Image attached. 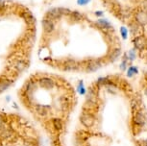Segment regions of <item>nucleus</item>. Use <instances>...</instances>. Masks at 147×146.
<instances>
[{
  "instance_id": "obj_27",
  "label": "nucleus",
  "mask_w": 147,
  "mask_h": 146,
  "mask_svg": "<svg viewBox=\"0 0 147 146\" xmlns=\"http://www.w3.org/2000/svg\"><path fill=\"white\" fill-rule=\"evenodd\" d=\"M103 15V13H102L101 11H98V12H96V13H95V15L100 16V15Z\"/></svg>"
},
{
  "instance_id": "obj_29",
  "label": "nucleus",
  "mask_w": 147,
  "mask_h": 146,
  "mask_svg": "<svg viewBox=\"0 0 147 146\" xmlns=\"http://www.w3.org/2000/svg\"><path fill=\"white\" fill-rule=\"evenodd\" d=\"M145 92V95H146V96H147V89H145V92Z\"/></svg>"
},
{
  "instance_id": "obj_17",
  "label": "nucleus",
  "mask_w": 147,
  "mask_h": 146,
  "mask_svg": "<svg viewBox=\"0 0 147 146\" xmlns=\"http://www.w3.org/2000/svg\"><path fill=\"white\" fill-rule=\"evenodd\" d=\"M134 122L137 124V125H143L144 122H145V117H144V115L138 112L134 117Z\"/></svg>"
},
{
  "instance_id": "obj_20",
  "label": "nucleus",
  "mask_w": 147,
  "mask_h": 146,
  "mask_svg": "<svg viewBox=\"0 0 147 146\" xmlns=\"http://www.w3.org/2000/svg\"><path fill=\"white\" fill-rule=\"evenodd\" d=\"M6 120H5L4 116L2 114H0V131H2L3 129L6 127Z\"/></svg>"
},
{
  "instance_id": "obj_5",
  "label": "nucleus",
  "mask_w": 147,
  "mask_h": 146,
  "mask_svg": "<svg viewBox=\"0 0 147 146\" xmlns=\"http://www.w3.org/2000/svg\"><path fill=\"white\" fill-rule=\"evenodd\" d=\"M79 64L76 62L75 60H71L68 59L63 62V64L62 65V67L63 70L65 71H75L79 68Z\"/></svg>"
},
{
  "instance_id": "obj_22",
  "label": "nucleus",
  "mask_w": 147,
  "mask_h": 146,
  "mask_svg": "<svg viewBox=\"0 0 147 146\" xmlns=\"http://www.w3.org/2000/svg\"><path fill=\"white\" fill-rule=\"evenodd\" d=\"M136 73H138V69L136 67H131L128 69V76L129 77H131V76H133L134 74H136Z\"/></svg>"
},
{
  "instance_id": "obj_24",
  "label": "nucleus",
  "mask_w": 147,
  "mask_h": 146,
  "mask_svg": "<svg viewBox=\"0 0 147 146\" xmlns=\"http://www.w3.org/2000/svg\"><path fill=\"white\" fill-rule=\"evenodd\" d=\"M88 1H90V0H78L79 4H81V5H85V4H87Z\"/></svg>"
},
{
  "instance_id": "obj_19",
  "label": "nucleus",
  "mask_w": 147,
  "mask_h": 146,
  "mask_svg": "<svg viewBox=\"0 0 147 146\" xmlns=\"http://www.w3.org/2000/svg\"><path fill=\"white\" fill-rule=\"evenodd\" d=\"M97 24H98L99 26L101 27V28H104V29H111L112 28V24H111L109 21L107 20V19H98V21H97Z\"/></svg>"
},
{
  "instance_id": "obj_28",
  "label": "nucleus",
  "mask_w": 147,
  "mask_h": 146,
  "mask_svg": "<svg viewBox=\"0 0 147 146\" xmlns=\"http://www.w3.org/2000/svg\"><path fill=\"white\" fill-rule=\"evenodd\" d=\"M143 4H144V7H145L146 9H147V0H144V1H143Z\"/></svg>"
},
{
  "instance_id": "obj_16",
  "label": "nucleus",
  "mask_w": 147,
  "mask_h": 146,
  "mask_svg": "<svg viewBox=\"0 0 147 146\" xmlns=\"http://www.w3.org/2000/svg\"><path fill=\"white\" fill-rule=\"evenodd\" d=\"M120 54H121V49L120 48H115L113 49L112 52L110 53L109 55V60L111 62H115L120 57Z\"/></svg>"
},
{
  "instance_id": "obj_26",
  "label": "nucleus",
  "mask_w": 147,
  "mask_h": 146,
  "mask_svg": "<svg viewBox=\"0 0 147 146\" xmlns=\"http://www.w3.org/2000/svg\"><path fill=\"white\" fill-rule=\"evenodd\" d=\"M4 5H5L4 0H0V9H2L4 7Z\"/></svg>"
},
{
  "instance_id": "obj_10",
  "label": "nucleus",
  "mask_w": 147,
  "mask_h": 146,
  "mask_svg": "<svg viewBox=\"0 0 147 146\" xmlns=\"http://www.w3.org/2000/svg\"><path fill=\"white\" fill-rule=\"evenodd\" d=\"M27 67V64L24 60H21V59H18V60H15L13 62V67L16 72H22L24 69L26 68Z\"/></svg>"
},
{
  "instance_id": "obj_9",
  "label": "nucleus",
  "mask_w": 147,
  "mask_h": 146,
  "mask_svg": "<svg viewBox=\"0 0 147 146\" xmlns=\"http://www.w3.org/2000/svg\"><path fill=\"white\" fill-rule=\"evenodd\" d=\"M41 26H42L43 31L47 33V34H51L55 29V23L54 21L50 20V19H47L44 17L41 21Z\"/></svg>"
},
{
  "instance_id": "obj_21",
  "label": "nucleus",
  "mask_w": 147,
  "mask_h": 146,
  "mask_svg": "<svg viewBox=\"0 0 147 146\" xmlns=\"http://www.w3.org/2000/svg\"><path fill=\"white\" fill-rule=\"evenodd\" d=\"M120 33H121L122 38H123L124 40H126L127 37H128V31H127V29L124 26H122L120 28Z\"/></svg>"
},
{
  "instance_id": "obj_7",
  "label": "nucleus",
  "mask_w": 147,
  "mask_h": 146,
  "mask_svg": "<svg viewBox=\"0 0 147 146\" xmlns=\"http://www.w3.org/2000/svg\"><path fill=\"white\" fill-rule=\"evenodd\" d=\"M136 22L141 26L147 25V11H138L135 15Z\"/></svg>"
},
{
  "instance_id": "obj_23",
  "label": "nucleus",
  "mask_w": 147,
  "mask_h": 146,
  "mask_svg": "<svg viewBox=\"0 0 147 146\" xmlns=\"http://www.w3.org/2000/svg\"><path fill=\"white\" fill-rule=\"evenodd\" d=\"M130 26H131V32H132V34H137V32H138V27L137 24H134V23H131L130 24Z\"/></svg>"
},
{
  "instance_id": "obj_2",
  "label": "nucleus",
  "mask_w": 147,
  "mask_h": 146,
  "mask_svg": "<svg viewBox=\"0 0 147 146\" xmlns=\"http://www.w3.org/2000/svg\"><path fill=\"white\" fill-rule=\"evenodd\" d=\"M38 85L40 86L41 89H53L56 87V82L53 78L51 77H41L38 80Z\"/></svg>"
},
{
  "instance_id": "obj_25",
  "label": "nucleus",
  "mask_w": 147,
  "mask_h": 146,
  "mask_svg": "<svg viewBox=\"0 0 147 146\" xmlns=\"http://www.w3.org/2000/svg\"><path fill=\"white\" fill-rule=\"evenodd\" d=\"M130 56H131V59L132 60H134L135 59V58H136V54L134 53V51H130Z\"/></svg>"
},
{
  "instance_id": "obj_13",
  "label": "nucleus",
  "mask_w": 147,
  "mask_h": 146,
  "mask_svg": "<svg viewBox=\"0 0 147 146\" xmlns=\"http://www.w3.org/2000/svg\"><path fill=\"white\" fill-rule=\"evenodd\" d=\"M13 135H15V132L12 128L8 127V126H6L2 131H0V137L3 139H9L13 137Z\"/></svg>"
},
{
  "instance_id": "obj_18",
  "label": "nucleus",
  "mask_w": 147,
  "mask_h": 146,
  "mask_svg": "<svg viewBox=\"0 0 147 146\" xmlns=\"http://www.w3.org/2000/svg\"><path fill=\"white\" fill-rule=\"evenodd\" d=\"M69 16L73 21H80L83 19V15L81 13H79L78 11H73V12H70L69 13Z\"/></svg>"
},
{
  "instance_id": "obj_15",
  "label": "nucleus",
  "mask_w": 147,
  "mask_h": 146,
  "mask_svg": "<svg viewBox=\"0 0 147 146\" xmlns=\"http://www.w3.org/2000/svg\"><path fill=\"white\" fill-rule=\"evenodd\" d=\"M51 122H52V126H53V128H54L56 131H61V130H63V120L61 119V118H58V117L52 118Z\"/></svg>"
},
{
  "instance_id": "obj_1",
  "label": "nucleus",
  "mask_w": 147,
  "mask_h": 146,
  "mask_svg": "<svg viewBox=\"0 0 147 146\" xmlns=\"http://www.w3.org/2000/svg\"><path fill=\"white\" fill-rule=\"evenodd\" d=\"M80 121L85 127L91 128L95 123V116L90 112H83L80 115Z\"/></svg>"
},
{
  "instance_id": "obj_12",
  "label": "nucleus",
  "mask_w": 147,
  "mask_h": 146,
  "mask_svg": "<svg viewBox=\"0 0 147 146\" xmlns=\"http://www.w3.org/2000/svg\"><path fill=\"white\" fill-rule=\"evenodd\" d=\"M35 112L38 116L40 117H45L49 112L48 107L44 105H36L35 106Z\"/></svg>"
},
{
  "instance_id": "obj_8",
  "label": "nucleus",
  "mask_w": 147,
  "mask_h": 146,
  "mask_svg": "<svg viewBox=\"0 0 147 146\" xmlns=\"http://www.w3.org/2000/svg\"><path fill=\"white\" fill-rule=\"evenodd\" d=\"M87 105L92 107V106H95L96 103H97V94H96V92L93 89V87H90L88 92V95H87Z\"/></svg>"
},
{
  "instance_id": "obj_11",
  "label": "nucleus",
  "mask_w": 147,
  "mask_h": 146,
  "mask_svg": "<svg viewBox=\"0 0 147 146\" xmlns=\"http://www.w3.org/2000/svg\"><path fill=\"white\" fill-rule=\"evenodd\" d=\"M21 16H22V18L25 20V22L27 24H29V25H33V24L36 22L35 16L33 15V13L31 12H29V11H24V12H22Z\"/></svg>"
},
{
  "instance_id": "obj_6",
  "label": "nucleus",
  "mask_w": 147,
  "mask_h": 146,
  "mask_svg": "<svg viewBox=\"0 0 147 146\" xmlns=\"http://www.w3.org/2000/svg\"><path fill=\"white\" fill-rule=\"evenodd\" d=\"M133 43H134L135 47L138 50H143L147 46V38L144 36H138V37H136L134 38Z\"/></svg>"
},
{
  "instance_id": "obj_4",
  "label": "nucleus",
  "mask_w": 147,
  "mask_h": 146,
  "mask_svg": "<svg viewBox=\"0 0 147 146\" xmlns=\"http://www.w3.org/2000/svg\"><path fill=\"white\" fill-rule=\"evenodd\" d=\"M102 67V63L99 60H90V62H88V64L86 65V71L88 73H92L95 72Z\"/></svg>"
},
{
  "instance_id": "obj_14",
  "label": "nucleus",
  "mask_w": 147,
  "mask_h": 146,
  "mask_svg": "<svg viewBox=\"0 0 147 146\" xmlns=\"http://www.w3.org/2000/svg\"><path fill=\"white\" fill-rule=\"evenodd\" d=\"M12 80L8 78H0V93L4 92L12 86Z\"/></svg>"
},
{
  "instance_id": "obj_3",
  "label": "nucleus",
  "mask_w": 147,
  "mask_h": 146,
  "mask_svg": "<svg viewBox=\"0 0 147 146\" xmlns=\"http://www.w3.org/2000/svg\"><path fill=\"white\" fill-rule=\"evenodd\" d=\"M62 16H63V13H62L61 8H52V9L47 11L44 17L47 19H50L52 21H56L62 18Z\"/></svg>"
}]
</instances>
